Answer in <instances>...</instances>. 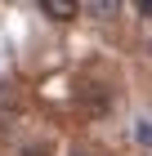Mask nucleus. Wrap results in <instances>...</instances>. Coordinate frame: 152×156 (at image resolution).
Here are the masks:
<instances>
[{
    "instance_id": "nucleus-1",
    "label": "nucleus",
    "mask_w": 152,
    "mask_h": 156,
    "mask_svg": "<svg viewBox=\"0 0 152 156\" xmlns=\"http://www.w3.org/2000/svg\"><path fill=\"white\" fill-rule=\"evenodd\" d=\"M45 18L54 23H72V18H81V0H36Z\"/></svg>"
},
{
    "instance_id": "nucleus-2",
    "label": "nucleus",
    "mask_w": 152,
    "mask_h": 156,
    "mask_svg": "<svg viewBox=\"0 0 152 156\" xmlns=\"http://www.w3.org/2000/svg\"><path fill=\"white\" fill-rule=\"evenodd\" d=\"M85 9H90L94 18L112 23V18H121V0H85Z\"/></svg>"
},
{
    "instance_id": "nucleus-3",
    "label": "nucleus",
    "mask_w": 152,
    "mask_h": 156,
    "mask_svg": "<svg viewBox=\"0 0 152 156\" xmlns=\"http://www.w3.org/2000/svg\"><path fill=\"white\" fill-rule=\"evenodd\" d=\"M134 138H139V147H152V116L134 120Z\"/></svg>"
},
{
    "instance_id": "nucleus-4",
    "label": "nucleus",
    "mask_w": 152,
    "mask_h": 156,
    "mask_svg": "<svg viewBox=\"0 0 152 156\" xmlns=\"http://www.w3.org/2000/svg\"><path fill=\"white\" fill-rule=\"evenodd\" d=\"M134 9H139L143 18H152V0H134Z\"/></svg>"
},
{
    "instance_id": "nucleus-5",
    "label": "nucleus",
    "mask_w": 152,
    "mask_h": 156,
    "mask_svg": "<svg viewBox=\"0 0 152 156\" xmlns=\"http://www.w3.org/2000/svg\"><path fill=\"white\" fill-rule=\"evenodd\" d=\"M76 156H85V152H76Z\"/></svg>"
}]
</instances>
